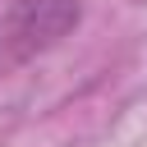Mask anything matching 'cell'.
<instances>
[{
  "label": "cell",
  "mask_w": 147,
  "mask_h": 147,
  "mask_svg": "<svg viewBox=\"0 0 147 147\" xmlns=\"http://www.w3.org/2000/svg\"><path fill=\"white\" fill-rule=\"evenodd\" d=\"M83 23V0H9L0 14V69L28 64Z\"/></svg>",
  "instance_id": "1"
}]
</instances>
